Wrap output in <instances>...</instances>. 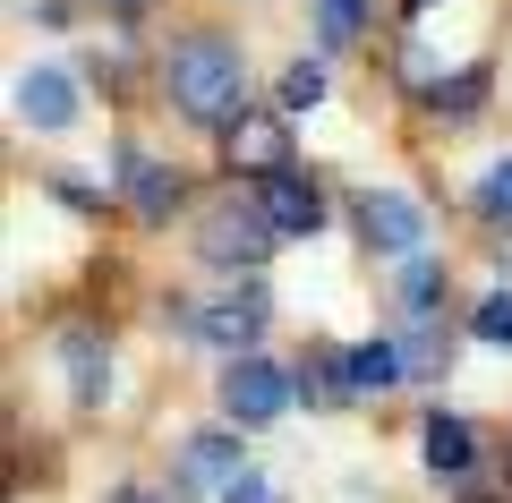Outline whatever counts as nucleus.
I'll use <instances>...</instances> for the list:
<instances>
[{"label":"nucleus","mask_w":512,"mask_h":503,"mask_svg":"<svg viewBox=\"0 0 512 503\" xmlns=\"http://www.w3.org/2000/svg\"><path fill=\"white\" fill-rule=\"evenodd\" d=\"M163 94L180 120L197 128H231L239 111H248V60H239V43L222 35H180L163 60Z\"/></svg>","instance_id":"obj_1"},{"label":"nucleus","mask_w":512,"mask_h":503,"mask_svg":"<svg viewBox=\"0 0 512 503\" xmlns=\"http://www.w3.org/2000/svg\"><path fill=\"white\" fill-rule=\"evenodd\" d=\"M274 248H282V231L265 222V205H256V197L205 214V231H197V256H205V265H222V273H256Z\"/></svg>","instance_id":"obj_2"},{"label":"nucleus","mask_w":512,"mask_h":503,"mask_svg":"<svg viewBox=\"0 0 512 503\" xmlns=\"http://www.w3.org/2000/svg\"><path fill=\"white\" fill-rule=\"evenodd\" d=\"M265 316H274V299H265L256 282H239V290H222V299L188 307V333H197L205 350H222V359H239V350L265 342Z\"/></svg>","instance_id":"obj_3"},{"label":"nucleus","mask_w":512,"mask_h":503,"mask_svg":"<svg viewBox=\"0 0 512 503\" xmlns=\"http://www.w3.org/2000/svg\"><path fill=\"white\" fill-rule=\"evenodd\" d=\"M291 393L299 384L282 376L274 359H256V350H239V359L222 367V418H231V427H274V418L291 410Z\"/></svg>","instance_id":"obj_4"},{"label":"nucleus","mask_w":512,"mask_h":503,"mask_svg":"<svg viewBox=\"0 0 512 503\" xmlns=\"http://www.w3.org/2000/svg\"><path fill=\"white\" fill-rule=\"evenodd\" d=\"M359 239L376 256H419V239H427L419 197H402V188H367V197H359Z\"/></svg>","instance_id":"obj_5"},{"label":"nucleus","mask_w":512,"mask_h":503,"mask_svg":"<svg viewBox=\"0 0 512 503\" xmlns=\"http://www.w3.org/2000/svg\"><path fill=\"white\" fill-rule=\"evenodd\" d=\"M222 162H231V180H265V171L291 162V128H282L274 111H239V120L222 128Z\"/></svg>","instance_id":"obj_6"},{"label":"nucleus","mask_w":512,"mask_h":503,"mask_svg":"<svg viewBox=\"0 0 512 503\" xmlns=\"http://www.w3.org/2000/svg\"><path fill=\"white\" fill-rule=\"evenodd\" d=\"M256 205H265V222H274L282 239H316V231H325V197H316V180L291 171V162L256 180Z\"/></svg>","instance_id":"obj_7"},{"label":"nucleus","mask_w":512,"mask_h":503,"mask_svg":"<svg viewBox=\"0 0 512 503\" xmlns=\"http://www.w3.org/2000/svg\"><path fill=\"white\" fill-rule=\"evenodd\" d=\"M120 188H128V214L146 222V231H163L180 214V171L154 162V154H120Z\"/></svg>","instance_id":"obj_8"},{"label":"nucleus","mask_w":512,"mask_h":503,"mask_svg":"<svg viewBox=\"0 0 512 503\" xmlns=\"http://www.w3.org/2000/svg\"><path fill=\"white\" fill-rule=\"evenodd\" d=\"M52 359H60V376H69V393L86 401V410L111 393V359H103V342H94L86 324H69V333H60V342H52Z\"/></svg>","instance_id":"obj_9"},{"label":"nucleus","mask_w":512,"mask_h":503,"mask_svg":"<svg viewBox=\"0 0 512 503\" xmlns=\"http://www.w3.org/2000/svg\"><path fill=\"white\" fill-rule=\"evenodd\" d=\"M18 120L43 128V137L69 128V120H77V86H69L60 69H26V77H18Z\"/></svg>","instance_id":"obj_10"},{"label":"nucleus","mask_w":512,"mask_h":503,"mask_svg":"<svg viewBox=\"0 0 512 503\" xmlns=\"http://www.w3.org/2000/svg\"><path fill=\"white\" fill-rule=\"evenodd\" d=\"M402 376H410L402 342H350V350H342V384H350V401H367V393H393Z\"/></svg>","instance_id":"obj_11"},{"label":"nucleus","mask_w":512,"mask_h":503,"mask_svg":"<svg viewBox=\"0 0 512 503\" xmlns=\"http://www.w3.org/2000/svg\"><path fill=\"white\" fill-rule=\"evenodd\" d=\"M419 452H427V469H436V478H461V469L478 461V427H470V418H453V410H427Z\"/></svg>","instance_id":"obj_12"},{"label":"nucleus","mask_w":512,"mask_h":503,"mask_svg":"<svg viewBox=\"0 0 512 503\" xmlns=\"http://www.w3.org/2000/svg\"><path fill=\"white\" fill-rule=\"evenodd\" d=\"M180 478H188V486H231V478H239V435H231V427H197V435L180 444Z\"/></svg>","instance_id":"obj_13"},{"label":"nucleus","mask_w":512,"mask_h":503,"mask_svg":"<svg viewBox=\"0 0 512 503\" xmlns=\"http://www.w3.org/2000/svg\"><path fill=\"white\" fill-rule=\"evenodd\" d=\"M436 307H444V265H436V256H410V273H402V316H410V324H436Z\"/></svg>","instance_id":"obj_14"},{"label":"nucleus","mask_w":512,"mask_h":503,"mask_svg":"<svg viewBox=\"0 0 512 503\" xmlns=\"http://www.w3.org/2000/svg\"><path fill=\"white\" fill-rule=\"evenodd\" d=\"M478 94H487V77H478V69H453V77H436V86H427V111H444V120H470Z\"/></svg>","instance_id":"obj_15"},{"label":"nucleus","mask_w":512,"mask_h":503,"mask_svg":"<svg viewBox=\"0 0 512 503\" xmlns=\"http://www.w3.org/2000/svg\"><path fill=\"white\" fill-rule=\"evenodd\" d=\"M470 333L487 350H512V290H487V299L470 307Z\"/></svg>","instance_id":"obj_16"},{"label":"nucleus","mask_w":512,"mask_h":503,"mask_svg":"<svg viewBox=\"0 0 512 503\" xmlns=\"http://www.w3.org/2000/svg\"><path fill=\"white\" fill-rule=\"evenodd\" d=\"M367 26V0H316V35L325 43H359Z\"/></svg>","instance_id":"obj_17"},{"label":"nucleus","mask_w":512,"mask_h":503,"mask_svg":"<svg viewBox=\"0 0 512 503\" xmlns=\"http://www.w3.org/2000/svg\"><path fill=\"white\" fill-rule=\"evenodd\" d=\"M325 103V69H316V60H291V69H282V111H316Z\"/></svg>","instance_id":"obj_18"},{"label":"nucleus","mask_w":512,"mask_h":503,"mask_svg":"<svg viewBox=\"0 0 512 503\" xmlns=\"http://www.w3.org/2000/svg\"><path fill=\"white\" fill-rule=\"evenodd\" d=\"M402 359H410V376H444V333H436V324H427V333H410Z\"/></svg>","instance_id":"obj_19"},{"label":"nucleus","mask_w":512,"mask_h":503,"mask_svg":"<svg viewBox=\"0 0 512 503\" xmlns=\"http://www.w3.org/2000/svg\"><path fill=\"white\" fill-rule=\"evenodd\" d=\"M222 503H282V486H274V478H256V469H239V478L222 486Z\"/></svg>","instance_id":"obj_20"},{"label":"nucleus","mask_w":512,"mask_h":503,"mask_svg":"<svg viewBox=\"0 0 512 503\" xmlns=\"http://www.w3.org/2000/svg\"><path fill=\"white\" fill-rule=\"evenodd\" d=\"M478 205H487L495 222H512V162H495V171H487V188H478Z\"/></svg>","instance_id":"obj_21"},{"label":"nucleus","mask_w":512,"mask_h":503,"mask_svg":"<svg viewBox=\"0 0 512 503\" xmlns=\"http://www.w3.org/2000/svg\"><path fill=\"white\" fill-rule=\"evenodd\" d=\"M111 503H163V495H111Z\"/></svg>","instance_id":"obj_22"},{"label":"nucleus","mask_w":512,"mask_h":503,"mask_svg":"<svg viewBox=\"0 0 512 503\" xmlns=\"http://www.w3.org/2000/svg\"><path fill=\"white\" fill-rule=\"evenodd\" d=\"M402 9H410V18H419V9H436V0H402Z\"/></svg>","instance_id":"obj_23"}]
</instances>
